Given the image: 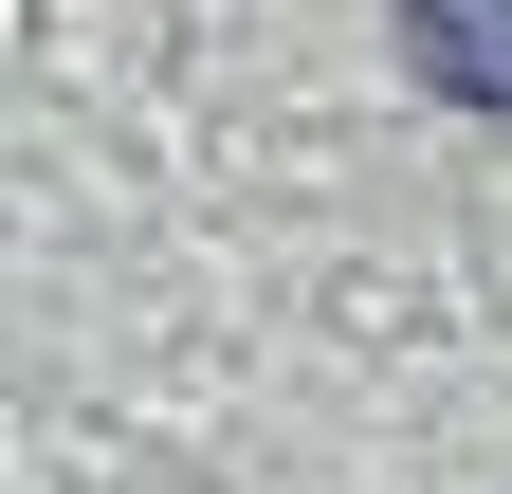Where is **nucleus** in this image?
<instances>
[{
	"label": "nucleus",
	"mask_w": 512,
	"mask_h": 494,
	"mask_svg": "<svg viewBox=\"0 0 512 494\" xmlns=\"http://www.w3.org/2000/svg\"><path fill=\"white\" fill-rule=\"evenodd\" d=\"M403 74L439 110H512V0H403Z\"/></svg>",
	"instance_id": "obj_1"
}]
</instances>
